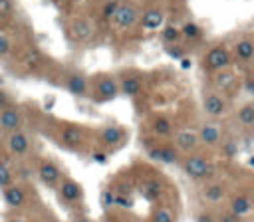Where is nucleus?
<instances>
[{
  "mask_svg": "<svg viewBox=\"0 0 254 222\" xmlns=\"http://www.w3.org/2000/svg\"><path fill=\"white\" fill-rule=\"evenodd\" d=\"M93 161L95 163H105L107 161V155L105 153H93Z\"/></svg>",
  "mask_w": 254,
  "mask_h": 222,
  "instance_id": "40",
  "label": "nucleus"
},
{
  "mask_svg": "<svg viewBox=\"0 0 254 222\" xmlns=\"http://www.w3.org/2000/svg\"><path fill=\"white\" fill-rule=\"evenodd\" d=\"M151 222H175V214L167 206H161V208H155L153 210Z\"/></svg>",
  "mask_w": 254,
  "mask_h": 222,
  "instance_id": "26",
  "label": "nucleus"
},
{
  "mask_svg": "<svg viewBox=\"0 0 254 222\" xmlns=\"http://www.w3.org/2000/svg\"><path fill=\"white\" fill-rule=\"evenodd\" d=\"M232 81H234V75L230 71H218L216 77H214V83L218 87H222V89H226L228 85H232Z\"/></svg>",
  "mask_w": 254,
  "mask_h": 222,
  "instance_id": "30",
  "label": "nucleus"
},
{
  "mask_svg": "<svg viewBox=\"0 0 254 222\" xmlns=\"http://www.w3.org/2000/svg\"><path fill=\"white\" fill-rule=\"evenodd\" d=\"M101 206H103V208L115 206V192H113L111 188H107V190L101 192Z\"/></svg>",
  "mask_w": 254,
  "mask_h": 222,
  "instance_id": "31",
  "label": "nucleus"
},
{
  "mask_svg": "<svg viewBox=\"0 0 254 222\" xmlns=\"http://www.w3.org/2000/svg\"><path fill=\"white\" fill-rule=\"evenodd\" d=\"M181 166H183L185 174L189 178H194V180H200V178H206V176L212 174V165L204 157H200V155H189V157H185V161L181 163Z\"/></svg>",
  "mask_w": 254,
  "mask_h": 222,
  "instance_id": "1",
  "label": "nucleus"
},
{
  "mask_svg": "<svg viewBox=\"0 0 254 222\" xmlns=\"http://www.w3.org/2000/svg\"><path fill=\"white\" fill-rule=\"evenodd\" d=\"M115 206H119V208H131L133 206V200L129 196H125V194H115Z\"/></svg>",
  "mask_w": 254,
  "mask_h": 222,
  "instance_id": "35",
  "label": "nucleus"
},
{
  "mask_svg": "<svg viewBox=\"0 0 254 222\" xmlns=\"http://www.w3.org/2000/svg\"><path fill=\"white\" fill-rule=\"evenodd\" d=\"M194 222H216V218L210 212H200V214H196Z\"/></svg>",
  "mask_w": 254,
  "mask_h": 222,
  "instance_id": "37",
  "label": "nucleus"
},
{
  "mask_svg": "<svg viewBox=\"0 0 254 222\" xmlns=\"http://www.w3.org/2000/svg\"><path fill=\"white\" fill-rule=\"evenodd\" d=\"M234 56L242 61H248L254 57V42L252 40H240L234 46Z\"/></svg>",
  "mask_w": 254,
  "mask_h": 222,
  "instance_id": "18",
  "label": "nucleus"
},
{
  "mask_svg": "<svg viewBox=\"0 0 254 222\" xmlns=\"http://www.w3.org/2000/svg\"><path fill=\"white\" fill-rule=\"evenodd\" d=\"M137 20H139V10L131 2H121L117 12H115V16H113L115 26H119V28H131Z\"/></svg>",
  "mask_w": 254,
  "mask_h": 222,
  "instance_id": "3",
  "label": "nucleus"
},
{
  "mask_svg": "<svg viewBox=\"0 0 254 222\" xmlns=\"http://www.w3.org/2000/svg\"><path fill=\"white\" fill-rule=\"evenodd\" d=\"M8 147H10V151L14 155H26L28 149H30V141H28V137L24 133H18L16 131V133H12L8 137Z\"/></svg>",
  "mask_w": 254,
  "mask_h": 222,
  "instance_id": "13",
  "label": "nucleus"
},
{
  "mask_svg": "<svg viewBox=\"0 0 254 222\" xmlns=\"http://www.w3.org/2000/svg\"><path fill=\"white\" fill-rule=\"evenodd\" d=\"M141 89H143V83H141L139 77H125V79L121 81V93H123V95L135 97V95L141 93Z\"/></svg>",
  "mask_w": 254,
  "mask_h": 222,
  "instance_id": "19",
  "label": "nucleus"
},
{
  "mask_svg": "<svg viewBox=\"0 0 254 222\" xmlns=\"http://www.w3.org/2000/svg\"><path fill=\"white\" fill-rule=\"evenodd\" d=\"M10 12H12L10 0H0V16H8Z\"/></svg>",
  "mask_w": 254,
  "mask_h": 222,
  "instance_id": "39",
  "label": "nucleus"
},
{
  "mask_svg": "<svg viewBox=\"0 0 254 222\" xmlns=\"http://www.w3.org/2000/svg\"><path fill=\"white\" fill-rule=\"evenodd\" d=\"M67 89H69L73 95H85V91H87L85 77H81V75H71V77L67 79Z\"/></svg>",
  "mask_w": 254,
  "mask_h": 222,
  "instance_id": "23",
  "label": "nucleus"
},
{
  "mask_svg": "<svg viewBox=\"0 0 254 222\" xmlns=\"http://www.w3.org/2000/svg\"><path fill=\"white\" fill-rule=\"evenodd\" d=\"M99 222H115V220H111V218H103V220H99Z\"/></svg>",
  "mask_w": 254,
  "mask_h": 222,
  "instance_id": "46",
  "label": "nucleus"
},
{
  "mask_svg": "<svg viewBox=\"0 0 254 222\" xmlns=\"http://www.w3.org/2000/svg\"><path fill=\"white\" fill-rule=\"evenodd\" d=\"M179 61H181V67H183V69H189V67H190V63H192L189 57H181Z\"/></svg>",
  "mask_w": 254,
  "mask_h": 222,
  "instance_id": "41",
  "label": "nucleus"
},
{
  "mask_svg": "<svg viewBox=\"0 0 254 222\" xmlns=\"http://www.w3.org/2000/svg\"><path fill=\"white\" fill-rule=\"evenodd\" d=\"M0 127L6 129V131H14L20 127V115L16 109H2L0 113Z\"/></svg>",
  "mask_w": 254,
  "mask_h": 222,
  "instance_id": "17",
  "label": "nucleus"
},
{
  "mask_svg": "<svg viewBox=\"0 0 254 222\" xmlns=\"http://www.w3.org/2000/svg\"><path fill=\"white\" fill-rule=\"evenodd\" d=\"M151 129H153V133L157 137H169L173 133V123L167 117H157V119H153Z\"/></svg>",
  "mask_w": 254,
  "mask_h": 222,
  "instance_id": "20",
  "label": "nucleus"
},
{
  "mask_svg": "<svg viewBox=\"0 0 254 222\" xmlns=\"http://www.w3.org/2000/svg\"><path fill=\"white\" fill-rule=\"evenodd\" d=\"M127 222H133V220H127Z\"/></svg>",
  "mask_w": 254,
  "mask_h": 222,
  "instance_id": "48",
  "label": "nucleus"
},
{
  "mask_svg": "<svg viewBox=\"0 0 254 222\" xmlns=\"http://www.w3.org/2000/svg\"><path fill=\"white\" fill-rule=\"evenodd\" d=\"M8 222H26V220H22V218H12V220H8Z\"/></svg>",
  "mask_w": 254,
  "mask_h": 222,
  "instance_id": "44",
  "label": "nucleus"
},
{
  "mask_svg": "<svg viewBox=\"0 0 254 222\" xmlns=\"http://www.w3.org/2000/svg\"><path fill=\"white\" fill-rule=\"evenodd\" d=\"M161 184H159V180H147V182H143V186H141V194L149 200V202H153V200H157L159 196H161Z\"/></svg>",
  "mask_w": 254,
  "mask_h": 222,
  "instance_id": "21",
  "label": "nucleus"
},
{
  "mask_svg": "<svg viewBox=\"0 0 254 222\" xmlns=\"http://www.w3.org/2000/svg\"><path fill=\"white\" fill-rule=\"evenodd\" d=\"M161 38H163V42H167V44H177L183 36H181V28H177L175 24H167L163 30H161Z\"/></svg>",
  "mask_w": 254,
  "mask_h": 222,
  "instance_id": "24",
  "label": "nucleus"
},
{
  "mask_svg": "<svg viewBox=\"0 0 254 222\" xmlns=\"http://www.w3.org/2000/svg\"><path fill=\"white\" fill-rule=\"evenodd\" d=\"M216 222H240V218L238 216H234V214H230V212H224V214H220L218 216V220Z\"/></svg>",
  "mask_w": 254,
  "mask_h": 222,
  "instance_id": "38",
  "label": "nucleus"
},
{
  "mask_svg": "<svg viewBox=\"0 0 254 222\" xmlns=\"http://www.w3.org/2000/svg\"><path fill=\"white\" fill-rule=\"evenodd\" d=\"M181 36L187 38V40H194L200 36V26L196 22H185L183 28H181Z\"/></svg>",
  "mask_w": 254,
  "mask_h": 222,
  "instance_id": "27",
  "label": "nucleus"
},
{
  "mask_svg": "<svg viewBox=\"0 0 254 222\" xmlns=\"http://www.w3.org/2000/svg\"><path fill=\"white\" fill-rule=\"evenodd\" d=\"M238 121L242 125H254V105H244L240 111H238Z\"/></svg>",
  "mask_w": 254,
  "mask_h": 222,
  "instance_id": "28",
  "label": "nucleus"
},
{
  "mask_svg": "<svg viewBox=\"0 0 254 222\" xmlns=\"http://www.w3.org/2000/svg\"><path fill=\"white\" fill-rule=\"evenodd\" d=\"M99 139H101L103 145H109V147H111V145H117V143L123 141V129L117 127V125H107V127L101 131Z\"/></svg>",
  "mask_w": 254,
  "mask_h": 222,
  "instance_id": "15",
  "label": "nucleus"
},
{
  "mask_svg": "<svg viewBox=\"0 0 254 222\" xmlns=\"http://www.w3.org/2000/svg\"><path fill=\"white\" fill-rule=\"evenodd\" d=\"M4 103H6V95L0 91V105H4Z\"/></svg>",
  "mask_w": 254,
  "mask_h": 222,
  "instance_id": "42",
  "label": "nucleus"
},
{
  "mask_svg": "<svg viewBox=\"0 0 254 222\" xmlns=\"http://www.w3.org/2000/svg\"><path fill=\"white\" fill-rule=\"evenodd\" d=\"M202 109H204V113H208L210 117H220V115H224V111H226V101H224L220 95H216V93H208V95H204V99H202Z\"/></svg>",
  "mask_w": 254,
  "mask_h": 222,
  "instance_id": "5",
  "label": "nucleus"
},
{
  "mask_svg": "<svg viewBox=\"0 0 254 222\" xmlns=\"http://www.w3.org/2000/svg\"><path fill=\"white\" fill-rule=\"evenodd\" d=\"M75 222H91V220H89V218H87V216H81V218H77V220H75Z\"/></svg>",
  "mask_w": 254,
  "mask_h": 222,
  "instance_id": "43",
  "label": "nucleus"
},
{
  "mask_svg": "<svg viewBox=\"0 0 254 222\" xmlns=\"http://www.w3.org/2000/svg\"><path fill=\"white\" fill-rule=\"evenodd\" d=\"M161 155H159V161L165 163V165H177L179 163V151L171 145H161Z\"/></svg>",
  "mask_w": 254,
  "mask_h": 222,
  "instance_id": "22",
  "label": "nucleus"
},
{
  "mask_svg": "<svg viewBox=\"0 0 254 222\" xmlns=\"http://www.w3.org/2000/svg\"><path fill=\"white\" fill-rule=\"evenodd\" d=\"M224 196H226V190H224V186L218 184V182H210V184H206V186L202 188V198H204L206 202H210V204L222 202Z\"/></svg>",
  "mask_w": 254,
  "mask_h": 222,
  "instance_id": "14",
  "label": "nucleus"
},
{
  "mask_svg": "<svg viewBox=\"0 0 254 222\" xmlns=\"http://www.w3.org/2000/svg\"><path fill=\"white\" fill-rule=\"evenodd\" d=\"M248 165H250V166H254V155L250 157V161H248Z\"/></svg>",
  "mask_w": 254,
  "mask_h": 222,
  "instance_id": "45",
  "label": "nucleus"
},
{
  "mask_svg": "<svg viewBox=\"0 0 254 222\" xmlns=\"http://www.w3.org/2000/svg\"><path fill=\"white\" fill-rule=\"evenodd\" d=\"M230 65V54L226 48L216 46L204 56V67L210 71H224Z\"/></svg>",
  "mask_w": 254,
  "mask_h": 222,
  "instance_id": "2",
  "label": "nucleus"
},
{
  "mask_svg": "<svg viewBox=\"0 0 254 222\" xmlns=\"http://www.w3.org/2000/svg\"><path fill=\"white\" fill-rule=\"evenodd\" d=\"M250 210H252V200H250L248 196H234V198L230 200V214L242 218V216H246Z\"/></svg>",
  "mask_w": 254,
  "mask_h": 222,
  "instance_id": "16",
  "label": "nucleus"
},
{
  "mask_svg": "<svg viewBox=\"0 0 254 222\" xmlns=\"http://www.w3.org/2000/svg\"><path fill=\"white\" fill-rule=\"evenodd\" d=\"M198 135L194 131H181L175 135V147L177 151H183V153H192L196 147H198Z\"/></svg>",
  "mask_w": 254,
  "mask_h": 222,
  "instance_id": "6",
  "label": "nucleus"
},
{
  "mask_svg": "<svg viewBox=\"0 0 254 222\" xmlns=\"http://www.w3.org/2000/svg\"><path fill=\"white\" fill-rule=\"evenodd\" d=\"M69 32H71V36L75 40H87L93 34V24L89 20H85V18H77V20H73L69 24Z\"/></svg>",
  "mask_w": 254,
  "mask_h": 222,
  "instance_id": "10",
  "label": "nucleus"
},
{
  "mask_svg": "<svg viewBox=\"0 0 254 222\" xmlns=\"http://www.w3.org/2000/svg\"><path fill=\"white\" fill-rule=\"evenodd\" d=\"M97 93H99V99L101 101L115 99L117 93H119V85L115 83L113 77H101L99 83H97Z\"/></svg>",
  "mask_w": 254,
  "mask_h": 222,
  "instance_id": "11",
  "label": "nucleus"
},
{
  "mask_svg": "<svg viewBox=\"0 0 254 222\" xmlns=\"http://www.w3.org/2000/svg\"><path fill=\"white\" fill-rule=\"evenodd\" d=\"M196 135H198V141L208 147H216L220 143V129L214 123H204Z\"/></svg>",
  "mask_w": 254,
  "mask_h": 222,
  "instance_id": "9",
  "label": "nucleus"
},
{
  "mask_svg": "<svg viewBox=\"0 0 254 222\" xmlns=\"http://www.w3.org/2000/svg\"><path fill=\"white\" fill-rule=\"evenodd\" d=\"M139 20H141V26L145 30H159L165 22V12L159 8H149L139 16Z\"/></svg>",
  "mask_w": 254,
  "mask_h": 222,
  "instance_id": "7",
  "label": "nucleus"
},
{
  "mask_svg": "<svg viewBox=\"0 0 254 222\" xmlns=\"http://www.w3.org/2000/svg\"><path fill=\"white\" fill-rule=\"evenodd\" d=\"M10 52V40L0 34V56H6Z\"/></svg>",
  "mask_w": 254,
  "mask_h": 222,
  "instance_id": "36",
  "label": "nucleus"
},
{
  "mask_svg": "<svg viewBox=\"0 0 254 222\" xmlns=\"http://www.w3.org/2000/svg\"><path fill=\"white\" fill-rule=\"evenodd\" d=\"M60 196H62V200H65V202H79L81 196H83V190H81V186H79L75 180L65 178V180H62V184H60Z\"/></svg>",
  "mask_w": 254,
  "mask_h": 222,
  "instance_id": "8",
  "label": "nucleus"
},
{
  "mask_svg": "<svg viewBox=\"0 0 254 222\" xmlns=\"http://www.w3.org/2000/svg\"><path fill=\"white\" fill-rule=\"evenodd\" d=\"M165 52H167V56H171L173 59H181V57H185V50H183L181 46H175V44L167 46Z\"/></svg>",
  "mask_w": 254,
  "mask_h": 222,
  "instance_id": "34",
  "label": "nucleus"
},
{
  "mask_svg": "<svg viewBox=\"0 0 254 222\" xmlns=\"http://www.w3.org/2000/svg\"><path fill=\"white\" fill-rule=\"evenodd\" d=\"M10 182H12L10 168L4 163H0V186H10Z\"/></svg>",
  "mask_w": 254,
  "mask_h": 222,
  "instance_id": "33",
  "label": "nucleus"
},
{
  "mask_svg": "<svg viewBox=\"0 0 254 222\" xmlns=\"http://www.w3.org/2000/svg\"><path fill=\"white\" fill-rule=\"evenodd\" d=\"M252 208H254V200H252Z\"/></svg>",
  "mask_w": 254,
  "mask_h": 222,
  "instance_id": "47",
  "label": "nucleus"
},
{
  "mask_svg": "<svg viewBox=\"0 0 254 222\" xmlns=\"http://www.w3.org/2000/svg\"><path fill=\"white\" fill-rule=\"evenodd\" d=\"M119 4H121V0H109V2L103 6V10H101V18H103V20H113V16H115Z\"/></svg>",
  "mask_w": 254,
  "mask_h": 222,
  "instance_id": "29",
  "label": "nucleus"
},
{
  "mask_svg": "<svg viewBox=\"0 0 254 222\" xmlns=\"http://www.w3.org/2000/svg\"><path fill=\"white\" fill-rule=\"evenodd\" d=\"M4 200H6V204H8L10 208H20V206H24V202H26V192H24L20 186L10 184V186L4 188Z\"/></svg>",
  "mask_w": 254,
  "mask_h": 222,
  "instance_id": "12",
  "label": "nucleus"
},
{
  "mask_svg": "<svg viewBox=\"0 0 254 222\" xmlns=\"http://www.w3.org/2000/svg\"><path fill=\"white\" fill-rule=\"evenodd\" d=\"M236 153H238V145H236L234 141H224V143H222V155H224L226 159H232Z\"/></svg>",
  "mask_w": 254,
  "mask_h": 222,
  "instance_id": "32",
  "label": "nucleus"
},
{
  "mask_svg": "<svg viewBox=\"0 0 254 222\" xmlns=\"http://www.w3.org/2000/svg\"><path fill=\"white\" fill-rule=\"evenodd\" d=\"M38 174H40L42 182L48 184V186H56V184L60 182V176H62L60 166H58L56 163H52V161H44V163L38 166Z\"/></svg>",
  "mask_w": 254,
  "mask_h": 222,
  "instance_id": "4",
  "label": "nucleus"
},
{
  "mask_svg": "<svg viewBox=\"0 0 254 222\" xmlns=\"http://www.w3.org/2000/svg\"><path fill=\"white\" fill-rule=\"evenodd\" d=\"M62 139H64V143H67V145H79L81 139H83V135H81V131H79L77 127L71 125V127H65V129H64Z\"/></svg>",
  "mask_w": 254,
  "mask_h": 222,
  "instance_id": "25",
  "label": "nucleus"
}]
</instances>
